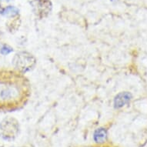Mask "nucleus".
<instances>
[{
  "mask_svg": "<svg viewBox=\"0 0 147 147\" xmlns=\"http://www.w3.org/2000/svg\"><path fill=\"white\" fill-rule=\"evenodd\" d=\"M31 92L29 80L16 70L0 71V110L24 106Z\"/></svg>",
  "mask_w": 147,
  "mask_h": 147,
  "instance_id": "1",
  "label": "nucleus"
},
{
  "mask_svg": "<svg viewBox=\"0 0 147 147\" xmlns=\"http://www.w3.org/2000/svg\"><path fill=\"white\" fill-rule=\"evenodd\" d=\"M12 64L16 71L24 74L35 67L36 59L31 53L22 51L15 55L12 60Z\"/></svg>",
  "mask_w": 147,
  "mask_h": 147,
  "instance_id": "2",
  "label": "nucleus"
},
{
  "mask_svg": "<svg viewBox=\"0 0 147 147\" xmlns=\"http://www.w3.org/2000/svg\"><path fill=\"white\" fill-rule=\"evenodd\" d=\"M19 123L16 119H5L0 123V136L5 140H12L19 133Z\"/></svg>",
  "mask_w": 147,
  "mask_h": 147,
  "instance_id": "3",
  "label": "nucleus"
},
{
  "mask_svg": "<svg viewBox=\"0 0 147 147\" xmlns=\"http://www.w3.org/2000/svg\"><path fill=\"white\" fill-rule=\"evenodd\" d=\"M32 11L39 19H44L49 16L53 9L51 0H32L30 2Z\"/></svg>",
  "mask_w": 147,
  "mask_h": 147,
  "instance_id": "4",
  "label": "nucleus"
},
{
  "mask_svg": "<svg viewBox=\"0 0 147 147\" xmlns=\"http://www.w3.org/2000/svg\"><path fill=\"white\" fill-rule=\"evenodd\" d=\"M131 99H132V95L129 92H120L114 99V106L116 109L122 108L129 103Z\"/></svg>",
  "mask_w": 147,
  "mask_h": 147,
  "instance_id": "5",
  "label": "nucleus"
},
{
  "mask_svg": "<svg viewBox=\"0 0 147 147\" xmlns=\"http://www.w3.org/2000/svg\"><path fill=\"white\" fill-rule=\"evenodd\" d=\"M93 139L96 143H103L107 139V132L104 128H99L95 131L93 134Z\"/></svg>",
  "mask_w": 147,
  "mask_h": 147,
  "instance_id": "6",
  "label": "nucleus"
},
{
  "mask_svg": "<svg viewBox=\"0 0 147 147\" xmlns=\"http://www.w3.org/2000/svg\"><path fill=\"white\" fill-rule=\"evenodd\" d=\"M19 12H20V9L18 8L16 6H12V5H9L6 8H4V11L2 15H3L5 17L12 19V18L18 16Z\"/></svg>",
  "mask_w": 147,
  "mask_h": 147,
  "instance_id": "7",
  "label": "nucleus"
},
{
  "mask_svg": "<svg viewBox=\"0 0 147 147\" xmlns=\"http://www.w3.org/2000/svg\"><path fill=\"white\" fill-rule=\"evenodd\" d=\"M21 24V21L19 16L12 18V20L7 23V28L10 32H16L17 29H19Z\"/></svg>",
  "mask_w": 147,
  "mask_h": 147,
  "instance_id": "8",
  "label": "nucleus"
},
{
  "mask_svg": "<svg viewBox=\"0 0 147 147\" xmlns=\"http://www.w3.org/2000/svg\"><path fill=\"white\" fill-rule=\"evenodd\" d=\"M12 51H13V49L11 46H9V45H6V44L3 45L1 47V49H0V53H1L2 55H4V56L9 54V53H12Z\"/></svg>",
  "mask_w": 147,
  "mask_h": 147,
  "instance_id": "9",
  "label": "nucleus"
},
{
  "mask_svg": "<svg viewBox=\"0 0 147 147\" xmlns=\"http://www.w3.org/2000/svg\"><path fill=\"white\" fill-rule=\"evenodd\" d=\"M3 11H4V8L2 6V5H0V14H3Z\"/></svg>",
  "mask_w": 147,
  "mask_h": 147,
  "instance_id": "10",
  "label": "nucleus"
}]
</instances>
